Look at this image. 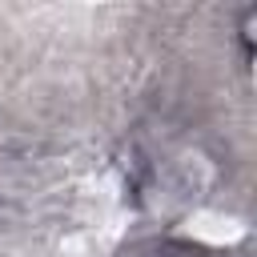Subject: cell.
I'll return each mask as SVG.
<instances>
[{
    "label": "cell",
    "mask_w": 257,
    "mask_h": 257,
    "mask_svg": "<svg viewBox=\"0 0 257 257\" xmlns=\"http://www.w3.org/2000/svg\"><path fill=\"white\" fill-rule=\"evenodd\" d=\"M253 24H257V4H249L241 12V24H237V36H241V52H245V64L253 60Z\"/></svg>",
    "instance_id": "obj_1"
},
{
    "label": "cell",
    "mask_w": 257,
    "mask_h": 257,
    "mask_svg": "<svg viewBox=\"0 0 257 257\" xmlns=\"http://www.w3.org/2000/svg\"><path fill=\"white\" fill-rule=\"evenodd\" d=\"M205 257H245V253H205Z\"/></svg>",
    "instance_id": "obj_2"
}]
</instances>
